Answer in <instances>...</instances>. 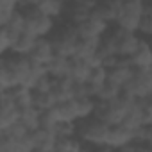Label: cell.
Returning a JSON list of instances; mask_svg holds the SVG:
<instances>
[{
	"label": "cell",
	"instance_id": "obj_7",
	"mask_svg": "<svg viewBox=\"0 0 152 152\" xmlns=\"http://www.w3.org/2000/svg\"><path fill=\"white\" fill-rule=\"evenodd\" d=\"M95 2H83V0H75V2H66L64 4V13L63 18L64 22H70L73 25H79L84 20H88L93 13Z\"/></svg>",
	"mask_w": 152,
	"mask_h": 152
},
{
	"label": "cell",
	"instance_id": "obj_1",
	"mask_svg": "<svg viewBox=\"0 0 152 152\" xmlns=\"http://www.w3.org/2000/svg\"><path fill=\"white\" fill-rule=\"evenodd\" d=\"M18 11L22 13L23 16V22H25V31L31 32L32 36H36L38 39L39 38H48L50 32L54 31L57 20L50 18L48 15H45L36 2H18Z\"/></svg>",
	"mask_w": 152,
	"mask_h": 152
},
{
	"label": "cell",
	"instance_id": "obj_21",
	"mask_svg": "<svg viewBox=\"0 0 152 152\" xmlns=\"http://www.w3.org/2000/svg\"><path fill=\"white\" fill-rule=\"evenodd\" d=\"M18 11V2L15 0H0V27L7 25Z\"/></svg>",
	"mask_w": 152,
	"mask_h": 152
},
{
	"label": "cell",
	"instance_id": "obj_11",
	"mask_svg": "<svg viewBox=\"0 0 152 152\" xmlns=\"http://www.w3.org/2000/svg\"><path fill=\"white\" fill-rule=\"evenodd\" d=\"M77 27V32L81 38H86V39H100L102 34L106 32L107 29V23H104L102 20H99L97 16H90L88 20H84L83 23L75 25Z\"/></svg>",
	"mask_w": 152,
	"mask_h": 152
},
{
	"label": "cell",
	"instance_id": "obj_3",
	"mask_svg": "<svg viewBox=\"0 0 152 152\" xmlns=\"http://www.w3.org/2000/svg\"><path fill=\"white\" fill-rule=\"evenodd\" d=\"M48 41L52 43L54 47V52L57 56H66V57H72L75 54V45L79 41V32H77V27L70 22H64V20H59L54 27V31L50 32L48 36Z\"/></svg>",
	"mask_w": 152,
	"mask_h": 152
},
{
	"label": "cell",
	"instance_id": "obj_5",
	"mask_svg": "<svg viewBox=\"0 0 152 152\" xmlns=\"http://www.w3.org/2000/svg\"><path fill=\"white\" fill-rule=\"evenodd\" d=\"M141 15H143V0H129V2H122L120 13H118V18H116V25L125 29V31H129V32H136L138 34Z\"/></svg>",
	"mask_w": 152,
	"mask_h": 152
},
{
	"label": "cell",
	"instance_id": "obj_12",
	"mask_svg": "<svg viewBox=\"0 0 152 152\" xmlns=\"http://www.w3.org/2000/svg\"><path fill=\"white\" fill-rule=\"evenodd\" d=\"M91 68H93V63L84 59V57H77V56H72L70 57V68H68V75L77 81V83H84L88 81L90 73H91Z\"/></svg>",
	"mask_w": 152,
	"mask_h": 152
},
{
	"label": "cell",
	"instance_id": "obj_15",
	"mask_svg": "<svg viewBox=\"0 0 152 152\" xmlns=\"http://www.w3.org/2000/svg\"><path fill=\"white\" fill-rule=\"evenodd\" d=\"M31 99H32V107L38 109L39 113L50 111L56 107L57 100L50 91H41V90H31Z\"/></svg>",
	"mask_w": 152,
	"mask_h": 152
},
{
	"label": "cell",
	"instance_id": "obj_16",
	"mask_svg": "<svg viewBox=\"0 0 152 152\" xmlns=\"http://www.w3.org/2000/svg\"><path fill=\"white\" fill-rule=\"evenodd\" d=\"M57 118L61 122H77L79 120V113H77V104H75V99H68L63 102H57L54 107Z\"/></svg>",
	"mask_w": 152,
	"mask_h": 152
},
{
	"label": "cell",
	"instance_id": "obj_13",
	"mask_svg": "<svg viewBox=\"0 0 152 152\" xmlns=\"http://www.w3.org/2000/svg\"><path fill=\"white\" fill-rule=\"evenodd\" d=\"M132 140H134V132H132L131 129H127L125 125L116 124V125H111V127H109V134H107L106 145H109V147H113V148H118V147L131 145Z\"/></svg>",
	"mask_w": 152,
	"mask_h": 152
},
{
	"label": "cell",
	"instance_id": "obj_20",
	"mask_svg": "<svg viewBox=\"0 0 152 152\" xmlns=\"http://www.w3.org/2000/svg\"><path fill=\"white\" fill-rule=\"evenodd\" d=\"M136 107L140 111V116H141L143 125H150L152 124V93L148 97L136 99Z\"/></svg>",
	"mask_w": 152,
	"mask_h": 152
},
{
	"label": "cell",
	"instance_id": "obj_19",
	"mask_svg": "<svg viewBox=\"0 0 152 152\" xmlns=\"http://www.w3.org/2000/svg\"><path fill=\"white\" fill-rule=\"evenodd\" d=\"M138 34L141 38H150L152 36V0L150 2H143V15H141Z\"/></svg>",
	"mask_w": 152,
	"mask_h": 152
},
{
	"label": "cell",
	"instance_id": "obj_22",
	"mask_svg": "<svg viewBox=\"0 0 152 152\" xmlns=\"http://www.w3.org/2000/svg\"><path fill=\"white\" fill-rule=\"evenodd\" d=\"M113 152H134V150H132L131 145H125V147H118V148H115Z\"/></svg>",
	"mask_w": 152,
	"mask_h": 152
},
{
	"label": "cell",
	"instance_id": "obj_18",
	"mask_svg": "<svg viewBox=\"0 0 152 152\" xmlns=\"http://www.w3.org/2000/svg\"><path fill=\"white\" fill-rule=\"evenodd\" d=\"M38 4L41 7V11L45 15H48L50 18L54 20H61L63 18V13H64V4L66 2H61V0H38Z\"/></svg>",
	"mask_w": 152,
	"mask_h": 152
},
{
	"label": "cell",
	"instance_id": "obj_2",
	"mask_svg": "<svg viewBox=\"0 0 152 152\" xmlns=\"http://www.w3.org/2000/svg\"><path fill=\"white\" fill-rule=\"evenodd\" d=\"M109 127L111 125L91 115L88 118H81L75 122V136L81 140L83 145H106Z\"/></svg>",
	"mask_w": 152,
	"mask_h": 152
},
{
	"label": "cell",
	"instance_id": "obj_17",
	"mask_svg": "<svg viewBox=\"0 0 152 152\" xmlns=\"http://www.w3.org/2000/svg\"><path fill=\"white\" fill-rule=\"evenodd\" d=\"M36 41H38V38H36V36H32L31 32L23 31V32L20 34V38L16 39V43L13 45L11 52H15V54H20V56H29V54H31V50L34 48Z\"/></svg>",
	"mask_w": 152,
	"mask_h": 152
},
{
	"label": "cell",
	"instance_id": "obj_6",
	"mask_svg": "<svg viewBox=\"0 0 152 152\" xmlns=\"http://www.w3.org/2000/svg\"><path fill=\"white\" fill-rule=\"evenodd\" d=\"M124 90H127L134 99L148 97L152 93V68H134Z\"/></svg>",
	"mask_w": 152,
	"mask_h": 152
},
{
	"label": "cell",
	"instance_id": "obj_10",
	"mask_svg": "<svg viewBox=\"0 0 152 152\" xmlns=\"http://www.w3.org/2000/svg\"><path fill=\"white\" fill-rule=\"evenodd\" d=\"M20 122V109L18 106L6 95L2 93V109H0V131H6L11 125Z\"/></svg>",
	"mask_w": 152,
	"mask_h": 152
},
{
	"label": "cell",
	"instance_id": "obj_9",
	"mask_svg": "<svg viewBox=\"0 0 152 152\" xmlns=\"http://www.w3.org/2000/svg\"><path fill=\"white\" fill-rule=\"evenodd\" d=\"M54 56H56V52H54V47H52V43L48 41V38H39V39L36 41L34 48L31 50V54H29L27 57H29L32 63L41 64V66L47 68V64L54 59Z\"/></svg>",
	"mask_w": 152,
	"mask_h": 152
},
{
	"label": "cell",
	"instance_id": "obj_4",
	"mask_svg": "<svg viewBox=\"0 0 152 152\" xmlns=\"http://www.w3.org/2000/svg\"><path fill=\"white\" fill-rule=\"evenodd\" d=\"M131 107L125 106L120 99H113V100H97L95 106V116L100 118L102 122H106L107 125H116L122 124V120L125 118L127 111Z\"/></svg>",
	"mask_w": 152,
	"mask_h": 152
},
{
	"label": "cell",
	"instance_id": "obj_8",
	"mask_svg": "<svg viewBox=\"0 0 152 152\" xmlns=\"http://www.w3.org/2000/svg\"><path fill=\"white\" fill-rule=\"evenodd\" d=\"M120 6H122L120 0H104V2H95V7H93L91 15L97 16L99 20H102L104 23L111 25V23H116L118 13H120Z\"/></svg>",
	"mask_w": 152,
	"mask_h": 152
},
{
	"label": "cell",
	"instance_id": "obj_14",
	"mask_svg": "<svg viewBox=\"0 0 152 152\" xmlns=\"http://www.w3.org/2000/svg\"><path fill=\"white\" fill-rule=\"evenodd\" d=\"M131 64L134 68H152V50L145 38L140 39L138 48L131 56Z\"/></svg>",
	"mask_w": 152,
	"mask_h": 152
}]
</instances>
